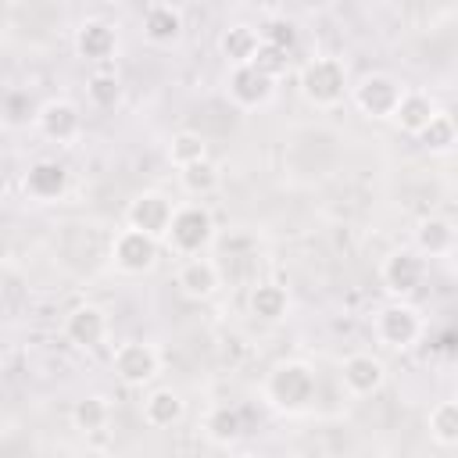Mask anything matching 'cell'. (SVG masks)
<instances>
[{
	"mask_svg": "<svg viewBox=\"0 0 458 458\" xmlns=\"http://www.w3.org/2000/svg\"><path fill=\"white\" fill-rule=\"evenodd\" d=\"M64 186H68V172H64V165H57V161H36V165L25 172V190H29V197H36V200H54V197L64 193Z\"/></svg>",
	"mask_w": 458,
	"mask_h": 458,
	"instance_id": "obj_16",
	"label": "cell"
},
{
	"mask_svg": "<svg viewBox=\"0 0 458 458\" xmlns=\"http://www.w3.org/2000/svg\"><path fill=\"white\" fill-rule=\"evenodd\" d=\"M401 93L404 89L397 86V79H390V75H365L354 86V104L369 118H394V107H397Z\"/></svg>",
	"mask_w": 458,
	"mask_h": 458,
	"instance_id": "obj_8",
	"label": "cell"
},
{
	"mask_svg": "<svg viewBox=\"0 0 458 458\" xmlns=\"http://www.w3.org/2000/svg\"><path fill=\"white\" fill-rule=\"evenodd\" d=\"M75 47H79V54L89 57V61H107V57L114 54L118 39H114V29H111L107 21H86V25L79 29V36H75Z\"/></svg>",
	"mask_w": 458,
	"mask_h": 458,
	"instance_id": "obj_19",
	"label": "cell"
},
{
	"mask_svg": "<svg viewBox=\"0 0 458 458\" xmlns=\"http://www.w3.org/2000/svg\"><path fill=\"white\" fill-rule=\"evenodd\" d=\"M157 369H161V358H157V351H154L150 344H143V340H129V344H122V347L114 351V376H118L125 386H143V383H150V379L157 376Z\"/></svg>",
	"mask_w": 458,
	"mask_h": 458,
	"instance_id": "obj_6",
	"label": "cell"
},
{
	"mask_svg": "<svg viewBox=\"0 0 458 458\" xmlns=\"http://www.w3.org/2000/svg\"><path fill=\"white\" fill-rule=\"evenodd\" d=\"M429 437L440 447H454L458 444V404L454 401H437L429 408Z\"/></svg>",
	"mask_w": 458,
	"mask_h": 458,
	"instance_id": "obj_23",
	"label": "cell"
},
{
	"mask_svg": "<svg viewBox=\"0 0 458 458\" xmlns=\"http://www.w3.org/2000/svg\"><path fill=\"white\" fill-rule=\"evenodd\" d=\"M261 75H268L272 82H276V75H283L286 72V64H290V57H286V50H276V47H258V54H254V61H250Z\"/></svg>",
	"mask_w": 458,
	"mask_h": 458,
	"instance_id": "obj_31",
	"label": "cell"
},
{
	"mask_svg": "<svg viewBox=\"0 0 458 458\" xmlns=\"http://www.w3.org/2000/svg\"><path fill=\"white\" fill-rule=\"evenodd\" d=\"M179 182H182V190H186V193L204 197V193H211V190L218 186V168H215V161H211V157L193 161V165L179 168Z\"/></svg>",
	"mask_w": 458,
	"mask_h": 458,
	"instance_id": "obj_25",
	"label": "cell"
},
{
	"mask_svg": "<svg viewBox=\"0 0 458 458\" xmlns=\"http://www.w3.org/2000/svg\"><path fill=\"white\" fill-rule=\"evenodd\" d=\"M218 47H222V57H225L233 68H240V64H250V61H254L261 39H258V32H254L250 25H233V29L222 32V43H218Z\"/></svg>",
	"mask_w": 458,
	"mask_h": 458,
	"instance_id": "obj_20",
	"label": "cell"
},
{
	"mask_svg": "<svg viewBox=\"0 0 458 458\" xmlns=\"http://www.w3.org/2000/svg\"><path fill=\"white\" fill-rule=\"evenodd\" d=\"M376 336H379V344H386L394 351L411 347L422 336V318L411 304H386L376 315Z\"/></svg>",
	"mask_w": 458,
	"mask_h": 458,
	"instance_id": "obj_5",
	"label": "cell"
},
{
	"mask_svg": "<svg viewBox=\"0 0 458 458\" xmlns=\"http://www.w3.org/2000/svg\"><path fill=\"white\" fill-rule=\"evenodd\" d=\"M118 97H122V86H118V79H114V75L100 72V75H93V79H89V100H93L97 107H114V104H118Z\"/></svg>",
	"mask_w": 458,
	"mask_h": 458,
	"instance_id": "obj_30",
	"label": "cell"
},
{
	"mask_svg": "<svg viewBox=\"0 0 458 458\" xmlns=\"http://www.w3.org/2000/svg\"><path fill=\"white\" fill-rule=\"evenodd\" d=\"M172 200L165 197V193H157V190H147V193H140L132 204H129V211H125V218H129V229H136V233H147L150 240H165L168 236V222H172Z\"/></svg>",
	"mask_w": 458,
	"mask_h": 458,
	"instance_id": "obj_4",
	"label": "cell"
},
{
	"mask_svg": "<svg viewBox=\"0 0 458 458\" xmlns=\"http://www.w3.org/2000/svg\"><path fill=\"white\" fill-rule=\"evenodd\" d=\"M419 143H422L426 150H433V154L451 150V147H454V118L444 114V111H437V114L429 118V125L419 132Z\"/></svg>",
	"mask_w": 458,
	"mask_h": 458,
	"instance_id": "obj_26",
	"label": "cell"
},
{
	"mask_svg": "<svg viewBox=\"0 0 458 458\" xmlns=\"http://www.w3.org/2000/svg\"><path fill=\"white\" fill-rule=\"evenodd\" d=\"M182 415H186V404H182V397H179L175 390H168V386L143 397V419H147V426H154V429H168V426H175Z\"/></svg>",
	"mask_w": 458,
	"mask_h": 458,
	"instance_id": "obj_17",
	"label": "cell"
},
{
	"mask_svg": "<svg viewBox=\"0 0 458 458\" xmlns=\"http://www.w3.org/2000/svg\"><path fill=\"white\" fill-rule=\"evenodd\" d=\"M265 397L279 411H304L315 401V372L304 361H279L265 379Z\"/></svg>",
	"mask_w": 458,
	"mask_h": 458,
	"instance_id": "obj_1",
	"label": "cell"
},
{
	"mask_svg": "<svg viewBox=\"0 0 458 458\" xmlns=\"http://www.w3.org/2000/svg\"><path fill=\"white\" fill-rule=\"evenodd\" d=\"M229 93H233L236 104L258 107V104H265V100L272 97V79L261 75L254 64H240V68H233V75H229Z\"/></svg>",
	"mask_w": 458,
	"mask_h": 458,
	"instance_id": "obj_14",
	"label": "cell"
},
{
	"mask_svg": "<svg viewBox=\"0 0 458 458\" xmlns=\"http://www.w3.org/2000/svg\"><path fill=\"white\" fill-rule=\"evenodd\" d=\"M258 39H261L265 47H276V50H286V54H290V47L297 43V29H293V21H286V18H272V21L261 25Z\"/></svg>",
	"mask_w": 458,
	"mask_h": 458,
	"instance_id": "obj_29",
	"label": "cell"
},
{
	"mask_svg": "<svg viewBox=\"0 0 458 458\" xmlns=\"http://www.w3.org/2000/svg\"><path fill=\"white\" fill-rule=\"evenodd\" d=\"M290 308V297L279 283H258L250 290V315L261 318V322H279Z\"/></svg>",
	"mask_w": 458,
	"mask_h": 458,
	"instance_id": "obj_21",
	"label": "cell"
},
{
	"mask_svg": "<svg viewBox=\"0 0 458 458\" xmlns=\"http://www.w3.org/2000/svg\"><path fill=\"white\" fill-rule=\"evenodd\" d=\"M433 114H437V104H433L426 93H415V89H404L401 100H397V107H394L397 129H404V132H411V136H419V132L429 125Z\"/></svg>",
	"mask_w": 458,
	"mask_h": 458,
	"instance_id": "obj_15",
	"label": "cell"
},
{
	"mask_svg": "<svg viewBox=\"0 0 458 458\" xmlns=\"http://www.w3.org/2000/svg\"><path fill=\"white\" fill-rule=\"evenodd\" d=\"M301 93L315 107H333L347 93V68L336 57H311L301 68Z\"/></svg>",
	"mask_w": 458,
	"mask_h": 458,
	"instance_id": "obj_2",
	"label": "cell"
},
{
	"mask_svg": "<svg viewBox=\"0 0 458 458\" xmlns=\"http://www.w3.org/2000/svg\"><path fill=\"white\" fill-rule=\"evenodd\" d=\"M168 157H172V165H175V168H186V165H193V161H204V157H208V143H204V136H200V132L182 129V132H175V136H172V143H168Z\"/></svg>",
	"mask_w": 458,
	"mask_h": 458,
	"instance_id": "obj_24",
	"label": "cell"
},
{
	"mask_svg": "<svg viewBox=\"0 0 458 458\" xmlns=\"http://www.w3.org/2000/svg\"><path fill=\"white\" fill-rule=\"evenodd\" d=\"M175 286L193 297V301H208L215 290H218V268L208 261V258H190L182 261V268L175 272Z\"/></svg>",
	"mask_w": 458,
	"mask_h": 458,
	"instance_id": "obj_13",
	"label": "cell"
},
{
	"mask_svg": "<svg viewBox=\"0 0 458 458\" xmlns=\"http://www.w3.org/2000/svg\"><path fill=\"white\" fill-rule=\"evenodd\" d=\"M111 258L122 272L129 276H143L154 268L157 261V240H150L147 233H136V229H122L111 243Z\"/></svg>",
	"mask_w": 458,
	"mask_h": 458,
	"instance_id": "obj_7",
	"label": "cell"
},
{
	"mask_svg": "<svg viewBox=\"0 0 458 458\" xmlns=\"http://www.w3.org/2000/svg\"><path fill=\"white\" fill-rule=\"evenodd\" d=\"M182 32V14L172 4H154L143 14V36L150 43H175Z\"/></svg>",
	"mask_w": 458,
	"mask_h": 458,
	"instance_id": "obj_18",
	"label": "cell"
},
{
	"mask_svg": "<svg viewBox=\"0 0 458 458\" xmlns=\"http://www.w3.org/2000/svg\"><path fill=\"white\" fill-rule=\"evenodd\" d=\"M107 419H111V408H107L104 397H82V401H75V408H72V422H75L79 429H86V433L104 429Z\"/></svg>",
	"mask_w": 458,
	"mask_h": 458,
	"instance_id": "obj_27",
	"label": "cell"
},
{
	"mask_svg": "<svg viewBox=\"0 0 458 458\" xmlns=\"http://www.w3.org/2000/svg\"><path fill=\"white\" fill-rule=\"evenodd\" d=\"M422 276H426V261H422L419 250H394V254L383 261V283H386V290L397 293V297L415 293L419 283H422Z\"/></svg>",
	"mask_w": 458,
	"mask_h": 458,
	"instance_id": "obj_9",
	"label": "cell"
},
{
	"mask_svg": "<svg viewBox=\"0 0 458 458\" xmlns=\"http://www.w3.org/2000/svg\"><path fill=\"white\" fill-rule=\"evenodd\" d=\"M340 379H344L347 394L369 397V394H376V390L383 386L386 365H383L376 354H351V358L344 361V369H340Z\"/></svg>",
	"mask_w": 458,
	"mask_h": 458,
	"instance_id": "obj_10",
	"label": "cell"
},
{
	"mask_svg": "<svg viewBox=\"0 0 458 458\" xmlns=\"http://www.w3.org/2000/svg\"><path fill=\"white\" fill-rule=\"evenodd\" d=\"M36 122H39V132H43L47 140L68 143V140H75V132H79V125H82V114H79V107H75L72 100H50V104L39 107Z\"/></svg>",
	"mask_w": 458,
	"mask_h": 458,
	"instance_id": "obj_12",
	"label": "cell"
},
{
	"mask_svg": "<svg viewBox=\"0 0 458 458\" xmlns=\"http://www.w3.org/2000/svg\"><path fill=\"white\" fill-rule=\"evenodd\" d=\"M215 236V222H211V211L200 208V204H186V208H175L172 211V222H168V243L186 254V258H197Z\"/></svg>",
	"mask_w": 458,
	"mask_h": 458,
	"instance_id": "obj_3",
	"label": "cell"
},
{
	"mask_svg": "<svg viewBox=\"0 0 458 458\" xmlns=\"http://www.w3.org/2000/svg\"><path fill=\"white\" fill-rule=\"evenodd\" d=\"M326 458H336V454H326Z\"/></svg>",
	"mask_w": 458,
	"mask_h": 458,
	"instance_id": "obj_32",
	"label": "cell"
},
{
	"mask_svg": "<svg viewBox=\"0 0 458 458\" xmlns=\"http://www.w3.org/2000/svg\"><path fill=\"white\" fill-rule=\"evenodd\" d=\"M204 426H208V437H211L215 444H233V440L240 437V429H243L236 408H215Z\"/></svg>",
	"mask_w": 458,
	"mask_h": 458,
	"instance_id": "obj_28",
	"label": "cell"
},
{
	"mask_svg": "<svg viewBox=\"0 0 458 458\" xmlns=\"http://www.w3.org/2000/svg\"><path fill=\"white\" fill-rule=\"evenodd\" d=\"M64 336L75 347H97L107 336V315L97 304H79L75 311H68L64 318Z\"/></svg>",
	"mask_w": 458,
	"mask_h": 458,
	"instance_id": "obj_11",
	"label": "cell"
},
{
	"mask_svg": "<svg viewBox=\"0 0 458 458\" xmlns=\"http://www.w3.org/2000/svg\"><path fill=\"white\" fill-rule=\"evenodd\" d=\"M415 243H419V254H429V258H444L451 254L454 247V225L447 218H426L415 233Z\"/></svg>",
	"mask_w": 458,
	"mask_h": 458,
	"instance_id": "obj_22",
	"label": "cell"
}]
</instances>
